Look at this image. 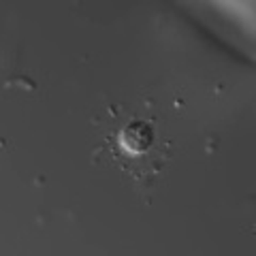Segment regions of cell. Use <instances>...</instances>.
Segmentation results:
<instances>
[{"label": "cell", "instance_id": "1", "mask_svg": "<svg viewBox=\"0 0 256 256\" xmlns=\"http://www.w3.org/2000/svg\"><path fill=\"white\" fill-rule=\"evenodd\" d=\"M152 143V128L146 122H132L120 132V146L130 154H143Z\"/></svg>", "mask_w": 256, "mask_h": 256}]
</instances>
